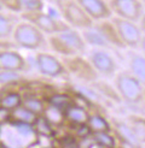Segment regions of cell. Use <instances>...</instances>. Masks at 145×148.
Segmentation results:
<instances>
[{
	"label": "cell",
	"instance_id": "1",
	"mask_svg": "<svg viewBox=\"0 0 145 148\" xmlns=\"http://www.w3.org/2000/svg\"><path fill=\"white\" fill-rule=\"evenodd\" d=\"M47 40L50 48L62 57L82 54L87 46L82 34L74 28L50 35Z\"/></svg>",
	"mask_w": 145,
	"mask_h": 148
},
{
	"label": "cell",
	"instance_id": "2",
	"mask_svg": "<svg viewBox=\"0 0 145 148\" xmlns=\"http://www.w3.org/2000/svg\"><path fill=\"white\" fill-rule=\"evenodd\" d=\"M46 34L30 22L23 19L14 27L12 40L18 47L29 51H40L48 46Z\"/></svg>",
	"mask_w": 145,
	"mask_h": 148
},
{
	"label": "cell",
	"instance_id": "3",
	"mask_svg": "<svg viewBox=\"0 0 145 148\" xmlns=\"http://www.w3.org/2000/svg\"><path fill=\"white\" fill-rule=\"evenodd\" d=\"M56 10L67 24L84 30L94 24V21L85 12L76 0H52Z\"/></svg>",
	"mask_w": 145,
	"mask_h": 148
},
{
	"label": "cell",
	"instance_id": "4",
	"mask_svg": "<svg viewBox=\"0 0 145 148\" xmlns=\"http://www.w3.org/2000/svg\"><path fill=\"white\" fill-rule=\"evenodd\" d=\"M115 88L121 100L128 105L144 101L145 86L130 71H121L115 76Z\"/></svg>",
	"mask_w": 145,
	"mask_h": 148
},
{
	"label": "cell",
	"instance_id": "5",
	"mask_svg": "<svg viewBox=\"0 0 145 148\" xmlns=\"http://www.w3.org/2000/svg\"><path fill=\"white\" fill-rule=\"evenodd\" d=\"M21 17L36 25L41 32L47 35H52L71 28L62 19V17H56L45 11H33V12H22Z\"/></svg>",
	"mask_w": 145,
	"mask_h": 148
},
{
	"label": "cell",
	"instance_id": "6",
	"mask_svg": "<svg viewBox=\"0 0 145 148\" xmlns=\"http://www.w3.org/2000/svg\"><path fill=\"white\" fill-rule=\"evenodd\" d=\"M63 64L67 68L69 75L74 76L79 81L85 83H92L97 81L99 75L93 68V65L88 60V58L85 59L79 56H71V57H63Z\"/></svg>",
	"mask_w": 145,
	"mask_h": 148
},
{
	"label": "cell",
	"instance_id": "7",
	"mask_svg": "<svg viewBox=\"0 0 145 148\" xmlns=\"http://www.w3.org/2000/svg\"><path fill=\"white\" fill-rule=\"evenodd\" d=\"M35 66L42 76L51 78H62L69 76V72L63 60L48 52H38L34 58Z\"/></svg>",
	"mask_w": 145,
	"mask_h": 148
},
{
	"label": "cell",
	"instance_id": "8",
	"mask_svg": "<svg viewBox=\"0 0 145 148\" xmlns=\"http://www.w3.org/2000/svg\"><path fill=\"white\" fill-rule=\"evenodd\" d=\"M111 21L115 24L116 29H117V33L126 47L134 48L142 43L143 35H142L140 28L137 25V22L116 17V16L111 17Z\"/></svg>",
	"mask_w": 145,
	"mask_h": 148
},
{
	"label": "cell",
	"instance_id": "9",
	"mask_svg": "<svg viewBox=\"0 0 145 148\" xmlns=\"http://www.w3.org/2000/svg\"><path fill=\"white\" fill-rule=\"evenodd\" d=\"M111 12L116 17L138 22L144 13V4L140 0H109Z\"/></svg>",
	"mask_w": 145,
	"mask_h": 148
},
{
	"label": "cell",
	"instance_id": "10",
	"mask_svg": "<svg viewBox=\"0 0 145 148\" xmlns=\"http://www.w3.org/2000/svg\"><path fill=\"white\" fill-rule=\"evenodd\" d=\"M88 60L96 69L98 75L111 77L115 75L117 70V64H116L114 57L103 48H94L90 52Z\"/></svg>",
	"mask_w": 145,
	"mask_h": 148
},
{
	"label": "cell",
	"instance_id": "11",
	"mask_svg": "<svg viewBox=\"0 0 145 148\" xmlns=\"http://www.w3.org/2000/svg\"><path fill=\"white\" fill-rule=\"evenodd\" d=\"M85 12L94 21L111 18V10L108 0H76Z\"/></svg>",
	"mask_w": 145,
	"mask_h": 148
},
{
	"label": "cell",
	"instance_id": "12",
	"mask_svg": "<svg viewBox=\"0 0 145 148\" xmlns=\"http://www.w3.org/2000/svg\"><path fill=\"white\" fill-rule=\"evenodd\" d=\"M28 64L24 57L12 49H0V70H10L22 72L27 70Z\"/></svg>",
	"mask_w": 145,
	"mask_h": 148
},
{
	"label": "cell",
	"instance_id": "13",
	"mask_svg": "<svg viewBox=\"0 0 145 148\" xmlns=\"http://www.w3.org/2000/svg\"><path fill=\"white\" fill-rule=\"evenodd\" d=\"M111 131L117 141V145L122 147H140V145L137 142L127 121H111Z\"/></svg>",
	"mask_w": 145,
	"mask_h": 148
},
{
	"label": "cell",
	"instance_id": "14",
	"mask_svg": "<svg viewBox=\"0 0 145 148\" xmlns=\"http://www.w3.org/2000/svg\"><path fill=\"white\" fill-rule=\"evenodd\" d=\"M93 27L100 33V35L105 39V41L109 43V45H111L114 47H119V48L126 47L125 43L122 42L120 35L117 33V29H116L115 24L113 23L111 18L97 21L96 23L93 24Z\"/></svg>",
	"mask_w": 145,
	"mask_h": 148
},
{
	"label": "cell",
	"instance_id": "15",
	"mask_svg": "<svg viewBox=\"0 0 145 148\" xmlns=\"http://www.w3.org/2000/svg\"><path fill=\"white\" fill-rule=\"evenodd\" d=\"M91 112L87 110L85 106L79 105L74 102L71 106H69L64 111V118H65V124L69 125V128L76 127V125L86 124L90 118Z\"/></svg>",
	"mask_w": 145,
	"mask_h": 148
},
{
	"label": "cell",
	"instance_id": "16",
	"mask_svg": "<svg viewBox=\"0 0 145 148\" xmlns=\"http://www.w3.org/2000/svg\"><path fill=\"white\" fill-rule=\"evenodd\" d=\"M18 23V18L13 12L0 11V41L12 38L14 27Z\"/></svg>",
	"mask_w": 145,
	"mask_h": 148
},
{
	"label": "cell",
	"instance_id": "17",
	"mask_svg": "<svg viewBox=\"0 0 145 148\" xmlns=\"http://www.w3.org/2000/svg\"><path fill=\"white\" fill-rule=\"evenodd\" d=\"M23 102V95H22L18 90H14V88H9L6 87L3 90H0V106L5 107L7 110H14L18 106L22 105Z\"/></svg>",
	"mask_w": 145,
	"mask_h": 148
},
{
	"label": "cell",
	"instance_id": "18",
	"mask_svg": "<svg viewBox=\"0 0 145 148\" xmlns=\"http://www.w3.org/2000/svg\"><path fill=\"white\" fill-rule=\"evenodd\" d=\"M127 123L133 132L137 142L140 146H145V117L130 114L127 118Z\"/></svg>",
	"mask_w": 145,
	"mask_h": 148
},
{
	"label": "cell",
	"instance_id": "19",
	"mask_svg": "<svg viewBox=\"0 0 145 148\" xmlns=\"http://www.w3.org/2000/svg\"><path fill=\"white\" fill-rule=\"evenodd\" d=\"M45 101L51 106H55L57 108L62 110L63 112L67 110L69 106L74 103V97L70 93H63V92H55L51 93L48 97L45 99Z\"/></svg>",
	"mask_w": 145,
	"mask_h": 148
},
{
	"label": "cell",
	"instance_id": "20",
	"mask_svg": "<svg viewBox=\"0 0 145 148\" xmlns=\"http://www.w3.org/2000/svg\"><path fill=\"white\" fill-rule=\"evenodd\" d=\"M129 71L145 86V54H129Z\"/></svg>",
	"mask_w": 145,
	"mask_h": 148
},
{
	"label": "cell",
	"instance_id": "21",
	"mask_svg": "<svg viewBox=\"0 0 145 148\" xmlns=\"http://www.w3.org/2000/svg\"><path fill=\"white\" fill-rule=\"evenodd\" d=\"M38 118H39L38 114L34 113L33 111H30L29 108H27L24 105H21L17 108L12 110V113H11V122H13V123L34 125V123L36 122Z\"/></svg>",
	"mask_w": 145,
	"mask_h": 148
},
{
	"label": "cell",
	"instance_id": "22",
	"mask_svg": "<svg viewBox=\"0 0 145 148\" xmlns=\"http://www.w3.org/2000/svg\"><path fill=\"white\" fill-rule=\"evenodd\" d=\"M90 140L92 146L103 147V148H114L117 146V141L113 134V131H103V132H92Z\"/></svg>",
	"mask_w": 145,
	"mask_h": 148
},
{
	"label": "cell",
	"instance_id": "23",
	"mask_svg": "<svg viewBox=\"0 0 145 148\" xmlns=\"http://www.w3.org/2000/svg\"><path fill=\"white\" fill-rule=\"evenodd\" d=\"M87 125H88L91 132L111 131V123L99 113H91L88 121H87Z\"/></svg>",
	"mask_w": 145,
	"mask_h": 148
},
{
	"label": "cell",
	"instance_id": "24",
	"mask_svg": "<svg viewBox=\"0 0 145 148\" xmlns=\"http://www.w3.org/2000/svg\"><path fill=\"white\" fill-rule=\"evenodd\" d=\"M22 105H24L27 108L33 111V112L36 113L38 116H42L46 110L47 102L45 101V99L34 97V95H26V97H23Z\"/></svg>",
	"mask_w": 145,
	"mask_h": 148
},
{
	"label": "cell",
	"instance_id": "25",
	"mask_svg": "<svg viewBox=\"0 0 145 148\" xmlns=\"http://www.w3.org/2000/svg\"><path fill=\"white\" fill-rule=\"evenodd\" d=\"M34 130L35 134L45 136V137H53L55 136V125L51 123L45 116H39V118L34 123Z\"/></svg>",
	"mask_w": 145,
	"mask_h": 148
},
{
	"label": "cell",
	"instance_id": "26",
	"mask_svg": "<svg viewBox=\"0 0 145 148\" xmlns=\"http://www.w3.org/2000/svg\"><path fill=\"white\" fill-rule=\"evenodd\" d=\"M55 142L58 147H63V148L81 147V140H80L71 130H69L68 132H65V134H63V135L55 137Z\"/></svg>",
	"mask_w": 145,
	"mask_h": 148
},
{
	"label": "cell",
	"instance_id": "27",
	"mask_svg": "<svg viewBox=\"0 0 145 148\" xmlns=\"http://www.w3.org/2000/svg\"><path fill=\"white\" fill-rule=\"evenodd\" d=\"M23 77L18 71L10 70H0V86L1 87H14V84H19Z\"/></svg>",
	"mask_w": 145,
	"mask_h": 148
},
{
	"label": "cell",
	"instance_id": "28",
	"mask_svg": "<svg viewBox=\"0 0 145 148\" xmlns=\"http://www.w3.org/2000/svg\"><path fill=\"white\" fill-rule=\"evenodd\" d=\"M0 6L10 12L22 13V11H23V0H0Z\"/></svg>",
	"mask_w": 145,
	"mask_h": 148
},
{
	"label": "cell",
	"instance_id": "29",
	"mask_svg": "<svg viewBox=\"0 0 145 148\" xmlns=\"http://www.w3.org/2000/svg\"><path fill=\"white\" fill-rule=\"evenodd\" d=\"M44 11L42 0H23V11L22 12H33Z\"/></svg>",
	"mask_w": 145,
	"mask_h": 148
},
{
	"label": "cell",
	"instance_id": "30",
	"mask_svg": "<svg viewBox=\"0 0 145 148\" xmlns=\"http://www.w3.org/2000/svg\"><path fill=\"white\" fill-rule=\"evenodd\" d=\"M11 113L12 111L0 106V125L9 124L11 122Z\"/></svg>",
	"mask_w": 145,
	"mask_h": 148
},
{
	"label": "cell",
	"instance_id": "31",
	"mask_svg": "<svg viewBox=\"0 0 145 148\" xmlns=\"http://www.w3.org/2000/svg\"><path fill=\"white\" fill-rule=\"evenodd\" d=\"M5 146H6V145H5V143L1 141V140H0V148H1V147H5Z\"/></svg>",
	"mask_w": 145,
	"mask_h": 148
},
{
	"label": "cell",
	"instance_id": "32",
	"mask_svg": "<svg viewBox=\"0 0 145 148\" xmlns=\"http://www.w3.org/2000/svg\"><path fill=\"white\" fill-rule=\"evenodd\" d=\"M140 1H142V3H143V4L145 5V0H140Z\"/></svg>",
	"mask_w": 145,
	"mask_h": 148
},
{
	"label": "cell",
	"instance_id": "33",
	"mask_svg": "<svg viewBox=\"0 0 145 148\" xmlns=\"http://www.w3.org/2000/svg\"><path fill=\"white\" fill-rule=\"evenodd\" d=\"M144 101H145V89H144Z\"/></svg>",
	"mask_w": 145,
	"mask_h": 148
},
{
	"label": "cell",
	"instance_id": "34",
	"mask_svg": "<svg viewBox=\"0 0 145 148\" xmlns=\"http://www.w3.org/2000/svg\"><path fill=\"white\" fill-rule=\"evenodd\" d=\"M108 1H109V0H108Z\"/></svg>",
	"mask_w": 145,
	"mask_h": 148
}]
</instances>
